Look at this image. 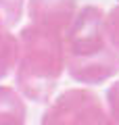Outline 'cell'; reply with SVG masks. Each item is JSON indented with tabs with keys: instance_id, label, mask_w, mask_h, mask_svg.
<instances>
[{
	"instance_id": "cell-3",
	"label": "cell",
	"mask_w": 119,
	"mask_h": 125,
	"mask_svg": "<svg viewBox=\"0 0 119 125\" xmlns=\"http://www.w3.org/2000/svg\"><path fill=\"white\" fill-rule=\"evenodd\" d=\"M109 106H111V117L119 123V83L109 94Z\"/></svg>"
},
{
	"instance_id": "cell-2",
	"label": "cell",
	"mask_w": 119,
	"mask_h": 125,
	"mask_svg": "<svg viewBox=\"0 0 119 125\" xmlns=\"http://www.w3.org/2000/svg\"><path fill=\"white\" fill-rule=\"evenodd\" d=\"M0 125H25V106L11 90L0 88Z\"/></svg>"
},
{
	"instance_id": "cell-1",
	"label": "cell",
	"mask_w": 119,
	"mask_h": 125,
	"mask_svg": "<svg viewBox=\"0 0 119 125\" xmlns=\"http://www.w3.org/2000/svg\"><path fill=\"white\" fill-rule=\"evenodd\" d=\"M42 125H113V119L96 96L69 92L46 111Z\"/></svg>"
}]
</instances>
